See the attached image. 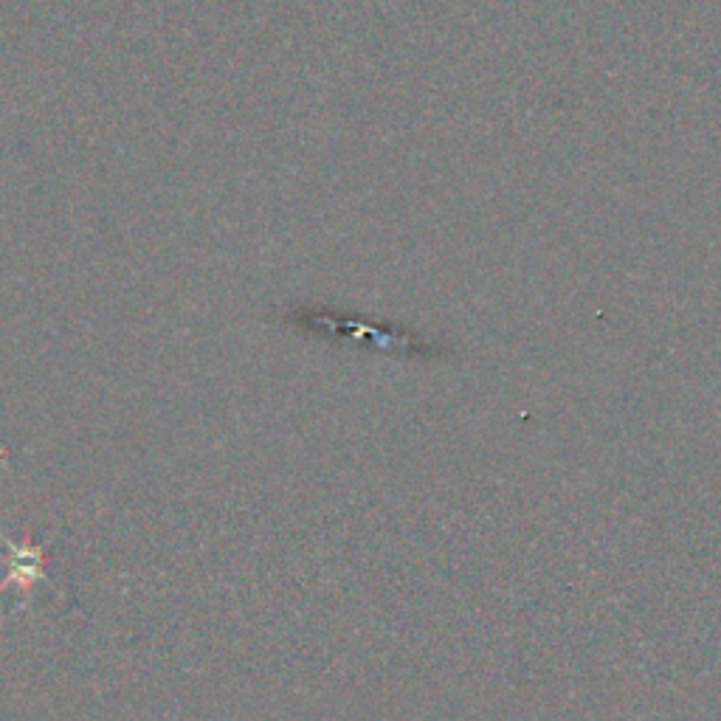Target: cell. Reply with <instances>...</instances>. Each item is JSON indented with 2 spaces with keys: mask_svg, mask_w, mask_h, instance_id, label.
Masks as SVG:
<instances>
[{
  "mask_svg": "<svg viewBox=\"0 0 721 721\" xmlns=\"http://www.w3.org/2000/svg\"><path fill=\"white\" fill-rule=\"evenodd\" d=\"M9 549H12V556H9V569L7 578L0 581V589L7 587H18L23 592L32 589V583L43 581V549L32 547V544H12L9 542Z\"/></svg>",
  "mask_w": 721,
  "mask_h": 721,
  "instance_id": "cell-1",
  "label": "cell"
}]
</instances>
